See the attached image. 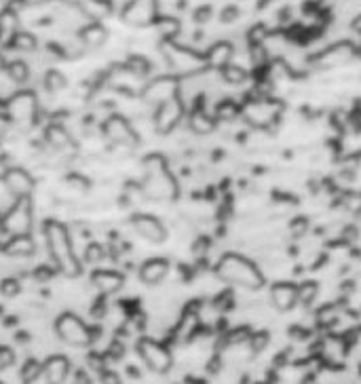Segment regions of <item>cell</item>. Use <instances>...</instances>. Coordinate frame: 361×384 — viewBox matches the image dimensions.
Returning a JSON list of instances; mask_svg holds the SVG:
<instances>
[{"label":"cell","instance_id":"1","mask_svg":"<svg viewBox=\"0 0 361 384\" xmlns=\"http://www.w3.org/2000/svg\"><path fill=\"white\" fill-rule=\"evenodd\" d=\"M42 235H44V241H47L51 262L56 264V270H60L64 277H70V279L78 277L83 266H81V260L74 253L68 228L62 222H58V219H47Z\"/></svg>","mask_w":361,"mask_h":384},{"label":"cell","instance_id":"2","mask_svg":"<svg viewBox=\"0 0 361 384\" xmlns=\"http://www.w3.org/2000/svg\"><path fill=\"white\" fill-rule=\"evenodd\" d=\"M218 277L230 285L245 290H260L265 285V274L249 258L239 253H224L218 262Z\"/></svg>","mask_w":361,"mask_h":384},{"label":"cell","instance_id":"3","mask_svg":"<svg viewBox=\"0 0 361 384\" xmlns=\"http://www.w3.org/2000/svg\"><path fill=\"white\" fill-rule=\"evenodd\" d=\"M144 184L142 190L152 197V199H159V201H169L176 197V182L167 169V162L161 154H150L144 160Z\"/></svg>","mask_w":361,"mask_h":384},{"label":"cell","instance_id":"4","mask_svg":"<svg viewBox=\"0 0 361 384\" xmlns=\"http://www.w3.org/2000/svg\"><path fill=\"white\" fill-rule=\"evenodd\" d=\"M5 110H7L5 115L9 117L11 125H17L22 129H30L36 123V117H38L36 93L28 91V89L13 93L5 103Z\"/></svg>","mask_w":361,"mask_h":384},{"label":"cell","instance_id":"5","mask_svg":"<svg viewBox=\"0 0 361 384\" xmlns=\"http://www.w3.org/2000/svg\"><path fill=\"white\" fill-rule=\"evenodd\" d=\"M163 53H165V60L169 64V70L178 76H184V74H196L201 72L205 66V55H199L186 47H180L171 40H167L163 44Z\"/></svg>","mask_w":361,"mask_h":384},{"label":"cell","instance_id":"6","mask_svg":"<svg viewBox=\"0 0 361 384\" xmlns=\"http://www.w3.org/2000/svg\"><path fill=\"white\" fill-rule=\"evenodd\" d=\"M56 332L62 342L76 347V349H85L93 342V332L89 329V325L74 312H62L58 317Z\"/></svg>","mask_w":361,"mask_h":384},{"label":"cell","instance_id":"7","mask_svg":"<svg viewBox=\"0 0 361 384\" xmlns=\"http://www.w3.org/2000/svg\"><path fill=\"white\" fill-rule=\"evenodd\" d=\"M137 355L140 359L144 361V365L154 372V374H165L171 369V363H174V357L169 353V349L159 342V340H154V338H142L137 340Z\"/></svg>","mask_w":361,"mask_h":384},{"label":"cell","instance_id":"8","mask_svg":"<svg viewBox=\"0 0 361 384\" xmlns=\"http://www.w3.org/2000/svg\"><path fill=\"white\" fill-rule=\"evenodd\" d=\"M32 222H34V211H32V201L30 199H15V205L3 215V228L7 235L17 237V235H30L32 233Z\"/></svg>","mask_w":361,"mask_h":384},{"label":"cell","instance_id":"9","mask_svg":"<svg viewBox=\"0 0 361 384\" xmlns=\"http://www.w3.org/2000/svg\"><path fill=\"white\" fill-rule=\"evenodd\" d=\"M101 131H104L106 140L115 146H123V148H133L137 146V133L135 129L131 127V123L121 117V115H112L104 121V127H101Z\"/></svg>","mask_w":361,"mask_h":384},{"label":"cell","instance_id":"10","mask_svg":"<svg viewBox=\"0 0 361 384\" xmlns=\"http://www.w3.org/2000/svg\"><path fill=\"white\" fill-rule=\"evenodd\" d=\"M144 101L150 106H161L174 97H180V83L176 76H159L144 87Z\"/></svg>","mask_w":361,"mask_h":384},{"label":"cell","instance_id":"11","mask_svg":"<svg viewBox=\"0 0 361 384\" xmlns=\"http://www.w3.org/2000/svg\"><path fill=\"white\" fill-rule=\"evenodd\" d=\"M123 22L129 26H150L157 22V0H129L123 9Z\"/></svg>","mask_w":361,"mask_h":384},{"label":"cell","instance_id":"12","mask_svg":"<svg viewBox=\"0 0 361 384\" xmlns=\"http://www.w3.org/2000/svg\"><path fill=\"white\" fill-rule=\"evenodd\" d=\"M131 224H133L135 233H137L142 239H146L148 243L161 245V243H165V239H167V231H165L163 222H161L159 217L150 215V213H137V215H133Z\"/></svg>","mask_w":361,"mask_h":384},{"label":"cell","instance_id":"13","mask_svg":"<svg viewBox=\"0 0 361 384\" xmlns=\"http://www.w3.org/2000/svg\"><path fill=\"white\" fill-rule=\"evenodd\" d=\"M184 117V103L180 97H174L161 106H157V115H154V127L161 133L171 131Z\"/></svg>","mask_w":361,"mask_h":384},{"label":"cell","instance_id":"14","mask_svg":"<svg viewBox=\"0 0 361 384\" xmlns=\"http://www.w3.org/2000/svg\"><path fill=\"white\" fill-rule=\"evenodd\" d=\"M3 182H5V188L15 197V199H30L32 192H34V178L30 176V172L22 169V167H11L5 172L3 176Z\"/></svg>","mask_w":361,"mask_h":384},{"label":"cell","instance_id":"15","mask_svg":"<svg viewBox=\"0 0 361 384\" xmlns=\"http://www.w3.org/2000/svg\"><path fill=\"white\" fill-rule=\"evenodd\" d=\"M357 55V49L351 42H336L332 47H328L324 53H319L315 58V64L319 68H332V66H340L346 64L349 60H353Z\"/></svg>","mask_w":361,"mask_h":384},{"label":"cell","instance_id":"16","mask_svg":"<svg viewBox=\"0 0 361 384\" xmlns=\"http://www.w3.org/2000/svg\"><path fill=\"white\" fill-rule=\"evenodd\" d=\"M19 32V13L13 5H9L0 11V47H13V40Z\"/></svg>","mask_w":361,"mask_h":384},{"label":"cell","instance_id":"17","mask_svg":"<svg viewBox=\"0 0 361 384\" xmlns=\"http://www.w3.org/2000/svg\"><path fill=\"white\" fill-rule=\"evenodd\" d=\"M271 302H273V306H275L277 310H281V312L292 310V308L300 302L298 285L287 283V281L275 283V285L271 287Z\"/></svg>","mask_w":361,"mask_h":384},{"label":"cell","instance_id":"18","mask_svg":"<svg viewBox=\"0 0 361 384\" xmlns=\"http://www.w3.org/2000/svg\"><path fill=\"white\" fill-rule=\"evenodd\" d=\"M42 376L47 384H64L70 376V361L64 355H51L42 363Z\"/></svg>","mask_w":361,"mask_h":384},{"label":"cell","instance_id":"19","mask_svg":"<svg viewBox=\"0 0 361 384\" xmlns=\"http://www.w3.org/2000/svg\"><path fill=\"white\" fill-rule=\"evenodd\" d=\"M169 272V262L165 258H148L140 266V281L146 285H159Z\"/></svg>","mask_w":361,"mask_h":384},{"label":"cell","instance_id":"20","mask_svg":"<svg viewBox=\"0 0 361 384\" xmlns=\"http://www.w3.org/2000/svg\"><path fill=\"white\" fill-rule=\"evenodd\" d=\"M91 283L97 292L101 294H117L123 283H125V277L117 270H110V268H99L91 274Z\"/></svg>","mask_w":361,"mask_h":384},{"label":"cell","instance_id":"21","mask_svg":"<svg viewBox=\"0 0 361 384\" xmlns=\"http://www.w3.org/2000/svg\"><path fill=\"white\" fill-rule=\"evenodd\" d=\"M78 40L83 42L85 49H99L108 40V30L99 22H89L78 30Z\"/></svg>","mask_w":361,"mask_h":384},{"label":"cell","instance_id":"22","mask_svg":"<svg viewBox=\"0 0 361 384\" xmlns=\"http://www.w3.org/2000/svg\"><path fill=\"white\" fill-rule=\"evenodd\" d=\"M3 251L11 258H30L36 251V243L32 235H17L3 245Z\"/></svg>","mask_w":361,"mask_h":384},{"label":"cell","instance_id":"23","mask_svg":"<svg viewBox=\"0 0 361 384\" xmlns=\"http://www.w3.org/2000/svg\"><path fill=\"white\" fill-rule=\"evenodd\" d=\"M230 58H233V44L230 42H216L208 55H205V64L210 68H216V70H222L230 64Z\"/></svg>","mask_w":361,"mask_h":384},{"label":"cell","instance_id":"24","mask_svg":"<svg viewBox=\"0 0 361 384\" xmlns=\"http://www.w3.org/2000/svg\"><path fill=\"white\" fill-rule=\"evenodd\" d=\"M44 140L49 142V146H53L56 150H66L72 146V137L68 133V129L60 123H51L44 129Z\"/></svg>","mask_w":361,"mask_h":384},{"label":"cell","instance_id":"25","mask_svg":"<svg viewBox=\"0 0 361 384\" xmlns=\"http://www.w3.org/2000/svg\"><path fill=\"white\" fill-rule=\"evenodd\" d=\"M5 72H7V76H9L13 83H17V85H24V83H28V78H30V66H28L24 60L7 62Z\"/></svg>","mask_w":361,"mask_h":384},{"label":"cell","instance_id":"26","mask_svg":"<svg viewBox=\"0 0 361 384\" xmlns=\"http://www.w3.org/2000/svg\"><path fill=\"white\" fill-rule=\"evenodd\" d=\"M190 127L196 133H210L214 129V121L205 115V110H194L190 115Z\"/></svg>","mask_w":361,"mask_h":384},{"label":"cell","instance_id":"27","mask_svg":"<svg viewBox=\"0 0 361 384\" xmlns=\"http://www.w3.org/2000/svg\"><path fill=\"white\" fill-rule=\"evenodd\" d=\"M44 89L47 91H51V93H60V91H64L66 89V85H68V81H66V76L60 72V70H49L47 74H44Z\"/></svg>","mask_w":361,"mask_h":384},{"label":"cell","instance_id":"28","mask_svg":"<svg viewBox=\"0 0 361 384\" xmlns=\"http://www.w3.org/2000/svg\"><path fill=\"white\" fill-rule=\"evenodd\" d=\"M36 47H38V40H36V36L32 34V32H19L17 34V38L13 40V47L11 49H17V51H24V53H32V51H36Z\"/></svg>","mask_w":361,"mask_h":384},{"label":"cell","instance_id":"29","mask_svg":"<svg viewBox=\"0 0 361 384\" xmlns=\"http://www.w3.org/2000/svg\"><path fill=\"white\" fill-rule=\"evenodd\" d=\"M220 72H222V78H224L226 83H233V85H239V83H243V81L247 78V72H245L243 68L235 66V64H228V66L222 68Z\"/></svg>","mask_w":361,"mask_h":384},{"label":"cell","instance_id":"30","mask_svg":"<svg viewBox=\"0 0 361 384\" xmlns=\"http://www.w3.org/2000/svg\"><path fill=\"white\" fill-rule=\"evenodd\" d=\"M38 376H42V365L38 361H34V359H28L26 365L22 367V380L26 384H32Z\"/></svg>","mask_w":361,"mask_h":384},{"label":"cell","instance_id":"31","mask_svg":"<svg viewBox=\"0 0 361 384\" xmlns=\"http://www.w3.org/2000/svg\"><path fill=\"white\" fill-rule=\"evenodd\" d=\"M127 70H129L133 76H146L148 70H150V64H148L144 58H140V55H133V58L127 60Z\"/></svg>","mask_w":361,"mask_h":384},{"label":"cell","instance_id":"32","mask_svg":"<svg viewBox=\"0 0 361 384\" xmlns=\"http://www.w3.org/2000/svg\"><path fill=\"white\" fill-rule=\"evenodd\" d=\"M315 294H317V285L315 283H304V285L298 287V296H300V302L302 304H311L313 298H315Z\"/></svg>","mask_w":361,"mask_h":384},{"label":"cell","instance_id":"33","mask_svg":"<svg viewBox=\"0 0 361 384\" xmlns=\"http://www.w3.org/2000/svg\"><path fill=\"white\" fill-rule=\"evenodd\" d=\"M101 258H104V249H101V245L91 243V245L87 247V251H85V260L91 262V264H95V262H99Z\"/></svg>","mask_w":361,"mask_h":384},{"label":"cell","instance_id":"34","mask_svg":"<svg viewBox=\"0 0 361 384\" xmlns=\"http://www.w3.org/2000/svg\"><path fill=\"white\" fill-rule=\"evenodd\" d=\"M0 292H3L5 296H15V294H19V283H17V279H13V277L5 279L3 283H0Z\"/></svg>","mask_w":361,"mask_h":384},{"label":"cell","instance_id":"35","mask_svg":"<svg viewBox=\"0 0 361 384\" xmlns=\"http://www.w3.org/2000/svg\"><path fill=\"white\" fill-rule=\"evenodd\" d=\"M101 384H121V378L115 372L104 369V372H101Z\"/></svg>","mask_w":361,"mask_h":384},{"label":"cell","instance_id":"36","mask_svg":"<svg viewBox=\"0 0 361 384\" xmlns=\"http://www.w3.org/2000/svg\"><path fill=\"white\" fill-rule=\"evenodd\" d=\"M9 127H11V121H9V117L0 112V142L5 140V135H7Z\"/></svg>","mask_w":361,"mask_h":384},{"label":"cell","instance_id":"37","mask_svg":"<svg viewBox=\"0 0 361 384\" xmlns=\"http://www.w3.org/2000/svg\"><path fill=\"white\" fill-rule=\"evenodd\" d=\"M159 26L163 28V32H165L167 36L176 34V30H178V22H174V19H163V22H161Z\"/></svg>","mask_w":361,"mask_h":384},{"label":"cell","instance_id":"38","mask_svg":"<svg viewBox=\"0 0 361 384\" xmlns=\"http://www.w3.org/2000/svg\"><path fill=\"white\" fill-rule=\"evenodd\" d=\"M22 7H42V5H49L51 0H17Z\"/></svg>","mask_w":361,"mask_h":384},{"label":"cell","instance_id":"39","mask_svg":"<svg viewBox=\"0 0 361 384\" xmlns=\"http://www.w3.org/2000/svg\"><path fill=\"white\" fill-rule=\"evenodd\" d=\"M235 17H237V9L228 7V9L224 11V15H222V22H233Z\"/></svg>","mask_w":361,"mask_h":384},{"label":"cell","instance_id":"40","mask_svg":"<svg viewBox=\"0 0 361 384\" xmlns=\"http://www.w3.org/2000/svg\"><path fill=\"white\" fill-rule=\"evenodd\" d=\"M64 3H66V5H70V7H78V9H81V7L87 3V0H64Z\"/></svg>","mask_w":361,"mask_h":384},{"label":"cell","instance_id":"41","mask_svg":"<svg viewBox=\"0 0 361 384\" xmlns=\"http://www.w3.org/2000/svg\"><path fill=\"white\" fill-rule=\"evenodd\" d=\"M7 68V60L3 58V53H0V72H3Z\"/></svg>","mask_w":361,"mask_h":384},{"label":"cell","instance_id":"42","mask_svg":"<svg viewBox=\"0 0 361 384\" xmlns=\"http://www.w3.org/2000/svg\"><path fill=\"white\" fill-rule=\"evenodd\" d=\"M0 222H3V215H0Z\"/></svg>","mask_w":361,"mask_h":384},{"label":"cell","instance_id":"43","mask_svg":"<svg viewBox=\"0 0 361 384\" xmlns=\"http://www.w3.org/2000/svg\"><path fill=\"white\" fill-rule=\"evenodd\" d=\"M0 249H3V245H0Z\"/></svg>","mask_w":361,"mask_h":384}]
</instances>
